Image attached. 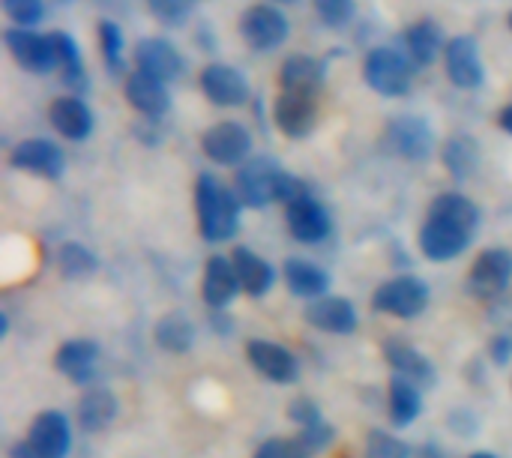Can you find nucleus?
Instances as JSON below:
<instances>
[{"label":"nucleus","instance_id":"obj_1","mask_svg":"<svg viewBox=\"0 0 512 458\" xmlns=\"http://www.w3.org/2000/svg\"><path fill=\"white\" fill-rule=\"evenodd\" d=\"M234 192L240 198L243 207H267L273 201H297L303 198L309 189L300 177L282 171L276 165V159L270 156H258L240 165L237 177H234Z\"/></svg>","mask_w":512,"mask_h":458},{"label":"nucleus","instance_id":"obj_2","mask_svg":"<svg viewBox=\"0 0 512 458\" xmlns=\"http://www.w3.org/2000/svg\"><path fill=\"white\" fill-rule=\"evenodd\" d=\"M195 213L207 243H225L240 228V198L213 174H201L195 183Z\"/></svg>","mask_w":512,"mask_h":458},{"label":"nucleus","instance_id":"obj_3","mask_svg":"<svg viewBox=\"0 0 512 458\" xmlns=\"http://www.w3.org/2000/svg\"><path fill=\"white\" fill-rule=\"evenodd\" d=\"M366 84L381 96H405L414 84V66L396 48H372L363 63Z\"/></svg>","mask_w":512,"mask_h":458},{"label":"nucleus","instance_id":"obj_4","mask_svg":"<svg viewBox=\"0 0 512 458\" xmlns=\"http://www.w3.org/2000/svg\"><path fill=\"white\" fill-rule=\"evenodd\" d=\"M372 306L384 315H393L399 321H411L417 315L426 312L429 306V285L417 276H396L390 282H384L375 297Z\"/></svg>","mask_w":512,"mask_h":458},{"label":"nucleus","instance_id":"obj_5","mask_svg":"<svg viewBox=\"0 0 512 458\" xmlns=\"http://www.w3.org/2000/svg\"><path fill=\"white\" fill-rule=\"evenodd\" d=\"M384 144L390 147V153L408 159V162H426L435 150V132L423 117H396L387 123L384 132Z\"/></svg>","mask_w":512,"mask_h":458},{"label":"nucleus","instance_id":"obj_6","mask_svg":"<svg viewBox=\"0 0 512 458\" xmlns=\"http://www.w3.org/2000/svg\"><path fill=\"white\" fill-rule=\"evenodd\" d=\"M512 285V252L510 249H486L474 261L468 273V288L480 300H495Z\"/></svg>","mask_w":512,"mask_h":458},{"label":"nucleus","instance_id":"obj_7","mask_svg":"<svg viewBox=\"0 0 512 458\" xmlns=\"http://www.w3.org/2000/svg\"><path fill=\"white\" fill-rule=\"evenodd\" d=\"M201 150L216 165H243V162H249V153H252V135L246 126L225 120L204 132Z\"/></svg>","mask_w":512,"mask_h":458},{"label":"nucleus","instance_id":"obj_8","mask_svg":"<svg viewBox=\"0 0 512 458\" xmlns=\"http://www.w3.org/2000/svg\"><path fill=\"white\" fill-rule=\"evenodd\" d=\"M9 54L15 57V63L33 75H45L51 69H57V51L51 36H39L27 27H9L3 33Z\"/></svg>","mask_w":512,"mask_h":458},{"label":"nucleus","instance_id":"obj_9","mask_svg":"<svg viewBox=\"0 0 512 458\" xmlns=\"http://www.w3.org/2000/svg\"><path fill=\"white\" fill-rule=\"evenodd\" d=\"M240 33L255 51H273L288 39V18L276 6L258 3L243 12Z\"/></svg>","mask_w":512,"mask_h":458},{"label":"nucleus","instance_id":"obj_10","mask_svg":"<svg viewBox=\"0 0 512 458\" xmlns=\"http://www.w3.org/2000/svg\"><path fill=\"white\" fill-rule=\"evenodd\" d=\"M246 357L258 375H264L273 384H294L300 378V360L294 351H288L279 342L270 339H252L246 345Z\"/></svg>","mask_w":512,"mask_h":458},{"label":"nucleus","instance_id":"obj_11","mask_svg":"<svg viewBox=\"0 0 512 458\" xmlns=\"http://www.w3.org/2000/svg\"><path fill=\"white\" fill-rule=\"evenodd\" d=\"M285 222H288V231L297 243H306V246H315V243H324L333 231V219L327 213V207L321 201H315L312 195H303L297 201L288 204L285 210Z\"/></svg>","mask_w":512,"mask_h":458},{"label":"nucleus","instance_id":"obj_12","mask_svg":"<svg viewBox=\"0 0 512 458\" xmlns=\"http://www.w3.org/2000/svg\"><path fill=\"white\" fill-rule=\"evenodd\" d=\"M9 162L18 171L36 174V177H48V180H57L66 171L63 150L54 141H48V138H27V141L15 144Z\"/></svg>","mask_w":512,"mask_h":458},{"label":"nucleus","instance_id":"obj_13","mask_svg":"<svg viewBox=\"0 0 512 458\" xmlns=\"http://www.w3.org/2000/svg\"><path fill=\"white\" fill-rule=\"evenodd\" d=\"M471 240H474V231H465V228H459L453 222H444V219H435V216H429L423 231H420L423 255L429 261H438V264L459 258L471 246Z\"/></svg>","mask_w":512,"mask_h":458},{"label":"nucleus","instance_id":"obj_14","mask_svg":"<svg viewBox=\"0 0 512 458\" xmlns=\"http://www.w3.org/2000/svg\"><path fill=\"white\" fill-rule=\"evenodd\" d=\"M39 458H66L69 447H72V429L66 414L60 411H42L27 432L24 441Z\"/></svg>","mask_w":512,"mask_h":458},{"label":"nucleus","instance_id":"obj_15","mask_svg":"<svg viewBox=\"0 0 512 458\" xmlns=\"http://www.w3.org/2000/svg\"><path fill=\"white\" fill-rule=\"evenodd\" d=\"M273 120L288 138H306L318 123V102L309 93L282 90L273 105Z\"/></svg>","mask_w":512,"mask_h":458},{"label":"nucleus","instance_id":"obj_16","mask_svg":"<svg viewBox=\"0 0 512 458\" xmlns=\"http://www.w3.org/2000/svg\"><path fill=\"white\" fill-rule=\"evenodd\" d=\"M201 90L213 105H222V108H237L249 99L246 75L225 63H210L201 72Z\"/></svg>","mask_w":512,"mask_h":458},{"label":"nucleus","instance_id":"obj_17","mask_svg":"<svg viewBox=\"0 0 512 458\" xmlns=\"http://www.w3.org/2000/svg\"><path fill=\"white\" fill-rule=\"evenodd\" d=\"M444 63H447V75L456 87L474 90L483 84V60H480V48L471 36L450 39L444 48Z\"/></svg>","mask_w":512,"mask_h":458},{"label":"nucleus","instance_id":"obj_18","mask_svg":"<svg viewBox=\"0 0 512 458\" xmlns=\"http://www.w3.org/2000/svg\"><path fill=\"white\" fill-rule=\"evenodd\" d=\"M240 291V279L234 270V261L225 255H213L204 264V276H201V297L210 309L222 312L225 306H231V300Z\"/></svg>","mask_w":512,"mask_h":458},{"label":"nucleus","instance_id":"obj_19","mask_svg":"<svg viewBox=\"0 0 512 458\" xmlns=\"http://www.w3.org/2000/svg\"><path fill=\"white\" fill-rule=\"evenodd\" d=\"M306 321L321 330V333H330V336H351L360 324L357 318V309L348 297H321V300H312L309 309H306Z\"/></svg>","mask_w":512,"mask_h":458},{"label":"nucleus","instance_id":"obj_20","mask_svg":"<svg viewBox=\"0 0 512 458\" xmlns=\"http://www.w3.org/2000/svg\"><path fill=\"white\" fill-rule=\"evenodd\" d=\"M123 93H126V102L147 120H159L165 111H168V90H165V81L135 69L126 75V84H123Z\"/></svg>","mask_w":512,"mask_h":458},{"label":"nucleus","instance_id":"obj_21","mask_svg":"<svg viewBox=\"0 0 512 458\" xmlns=\"http://www.w3.org/2000/svg\"><path fill=\"white\" fill-rule=\"evenodd\" d=\"M48 120H51L54 132L69 141H84L93 132V111L78 96H57L48 105Z\"/></svg>","mask_w":512,"mask_h":458},{"label":"nucleus","instance_id":"obj_22","mask_svg":"<svg viewBox=\"0 0 512 458\" xmlns=\"http://www.w3.org/2000/svg\"><path fill=\"white\" fill-rule=\"evenodd\" d=\"M135 63L159 81H174L183 75V54L165 39H141L135 45Z\"/></svg>","mask_w":512,"mask_h":458},{"label":"nucleus","instance_id":"obj_23","mask_svg":"<svg viewBox=\"0 0 512 458\" xmlns=\"http://www.w3.org/2000/svg\"><path fill=\"white\" fill-rule=\"evenodd\" d=\"M96 366H99V345L90 339H72L60 345L54 354V369L72 384H87L96 375Z\"/></svg>","mask_w":512,"mask_h":458},{"label":"nucleus","instance_id":"obj_24","mask_svg":"<svg viewBox=\"0 0 512 458\" xmlns=\"http://www.w3.org/2000/svg\"><path fill=\"white\" fill-rule=\"evenodd\" d=\"M231 261H234V270H237V279H240V291L249 294V297H264L273 291L276 285V270L270 261H264L258 252H252L249 246H237L231 252Z\"/></svg>","mask_w":512,"mask_h":458},{"label":"nucleus","instance_id":"obj_25","mask_svg":"<svg viewBox=\"0 0 512 458\" xmlns=\"http://www.w3.org/2000/svg\"><path fill=\"white\" fill-rule=\"evenodd\" d=\"M384 357L390 363V369L414 384H432L435 381V366L408 342L402 339H387L384 342Z\"/></svg>","mask_w":512,"mask_h":458},{"label":"nucleus","instance_id":"obj_26","mask_svg":"<svg viewBox=\"0 0 512 458\" xmlns=\"http://www.w3.org/2000/svg\"><path fill=\"white\" fill-rule=\"evenodd\" d=\"M279 81H282V90L315 96L324 84V66H321V60H315L309 54H291L279 69Z\"/></svg>","mask_w":512,"mask_h":458},{"label":"nucleus","instance_id":"obj_27","mask_svg":"<svg viewBox=\"0 0 512 458\" xmlns=\"http://www.w3.org/2000/svg\"><path fill=\"white\" fill-rule=\"evenodd\" d=\"M285 282H288L291 294H297L303 300H321V297H327V288H330L327 270H321L318 264H312L306 258L285 261Z\"/></svg>","mask_w":512,"mask_h":458},{"label":"nucleus","instance_id":"obj_28","mask_svg":"<svg viewBox=\"0 0 512 458\" xmlns=\"http://www.w3.org/2000/svg\"><path fill=\"white\" fill-rule=\"evenodd\" d=\"M387 414H390V423L405 429L411 426L420 414H423V396H420V387L402 375H396L387 387Z\"/></svg>","mask_w":512,"mask_h":458},{"label":"nucleus","instance_id":"obj_29","mask_svg":"<svg viewBox=\"0 0 512 458\" xmlns=\"http://www.w3.org/2000/svg\"><path fill=\"white\" fill-rule=\"evenodd\" d=\"M75 417H78V426L84 432H102L117 417V396L105 387H93L81 396Z\"/></svg>","mask_w":512,"mask_h":458},{"label":"nucleus","instance_id":"obj_30","mask_svg":"<svg viewBox=\"0 0 512 458\" xmlns=\"http://www.w3.org/2000/svg\"><path fill=\"white\" fill-rule=\"evenodd\" d=\"M405 48H408V57L414 66H429L441 54V48H447V45H444L441 27L435 21L423 18L405 30Z\"/></svg>","mask_w":512,"mask_h":458},{"label":"nucleus","instance_id":"obj_31","mask_svg":"<svg viewBox=\"0 0 512 458\" xmlns=\"http://www.w3.org/2000/svg\"><path fill=\"white\" fill-rule=\"evenodd\" d=\"M429 216L444 219V222H453V225H459L465 231H477V225H480L477 204L468 195H462V192H444V195H438L429 204Z\"/></svg>","mask_w":512,"mask_h":458},{"label":"nucleus","instance_id":"obj_32","mask_svg":"<svg viewBox=\"0 0 512 458\" xmlns=\"http://www.w3.org/2000/svg\"><path fill=\"white\" fill-rule=\"evenodd\" d=\"M153 339L162 351L168 354H186L195 342V327L186 315L180 312H171L165 318H159L156 330H153Z\"/></svg>","mask_w":512,"mask_h":458},{"label":"nucleus","instance_id":"obj_33","mask_svg":"<svg viewBox=\"0 0 512 458\" xmlns=\"http://www.w3.org/2000/svg\"><path fill=\"white\" fill-rule=\"evenodd\" d=\"M51 42H54V51H57V66L63 69V81L72 87V90H81L87 84L84 78V57L75 45V39L66 33V30H54L48 33Z\"/></svg>","mask_w":512,"mask_h":458},{"label":"nucleus","instance_id":"obj_34","mask_svg":"<svg viewBox=\"0 0 512 458\" xmlns=\"http://www.w3.org/2000/svg\"><path fill=\"white\" fill-rule=\"evenodd\" d=\"M441 159H444V168L456 177V180H468L480 162V150L474 144L471 135H456L444 144L441 150Z\"/></svg>","mask_w":512,"mask_h":458},{"label":"nucleus","instance_id":"obj_35","mask_svg":"<svg viewBox=\"0 0 512 458\" xmlns=\"http://www.w3.org/2000/svg\"><path fill=\"white\" fill-rule=\"evenodd\" d=\"M99 267L96 255L84 243H63L57 249V270L63 279H87Z\"/></svg>","mask_w":512,"mask_h":458},{"label":"nucleus","instance_id":"obj_36","mask_svg":"<svg viewBox=\"0 0 512 458\" xmlns=\"http://www.w3.org/2000/svg\"><path fill=\"white\" fill-rule=\"evenodd\" d=\"M366 458H411V450L396 435L375 429L366 438Z\"/></svg>","mask_w":512,"mask_h":458},{"label":"nucleus","instance_id":"obj_37","mask_svg":"<svg viewBox=\"0 0 512 458\" xmlns=\"http://www.w3.org/2000/svg\"><path fill=\"white\" fill-rule=\"evenodd\" d=\"M315 12L327 27H345L351 24L357 6L354 0H315Z\"/></svg>","mask_w":512,"mask_h":458},{"label":"nucleus","instance_id":"obj_38","mask_svg":"<svg viewBox=\"0 0 512 458\" xmlns=\"http://www.w3.org/2000/svg\"><path fill=\"white\" fill-rule=\"evenodd\" d=\"M333 438H336V429L327 423V420H318L315 426H306V429H300V435H297V441H300V447L312 456V453H324L330 444H333Z\"/></svg>","mask_w":512,"mask_h":458},{"label":"nucleus","instance_id":"obj_39","mask_svg":"<svg viewBox=\"0 0 512 458\" xmlns=\"http://www.w3.org/2000/svg\"><path fill=\"white\" fill-rule=\"evenodd\" d=\"M0 3H3L6 18L15 21V27H33L45 12L42 0H0Z\"/></svg>","mask_w":512,"mask_h":458},{"label":"nucleus","instance_id":"obj_40","mask_svg":"<svg viewBox=\"0 0 512 458\" xmlns=\"http://www.w3.org/2000/svg\"><path fill=\"white\" fill-rule=\"evenodd\" d=\"M99 42H102V57L111 69L123 66L120 54H123V30L114 21H102L99 24Z\"/></svg>","mask_w":512,"mask_h":458},{"label":"nucleus","instance_id":"obj_41","mask_svg":"<svg viewBox=\"0 0 512 458\" xmlns=\"http://www.w3.org/2000/svg\"><path fill=\"white\" fill-rule=\"evenodd\" d=\"M192 9H195V0H150V12L162 24H174V27L183 24Z\"/></svg>","mask_w":512,"mask_h":458},{"label":"nucleus","instance_id":"obj_42","mask_svg":"<svg viewBox=\"0 0 512 458\" xmlns=\"http://www.w3.org/2000/svg\"><path fill=\"white\" fill-rule=\"evenodd\" d=\"M255 458H309V453L300 447V441H285V438H270L264 441L258 450H255Z\"/></svg>","mask_w":512,"mask_h":458},{"label":"nucleus","instance_id":"obj_43","mask_svg":"<svg viewBox=\"0 0 512 458\" xmlns=\"http://www.w3.org/2000/svg\"><path fill=\"white\" fill-rule=\"evenodd\" d=\"M288 420L297 423L300 429H306V426H315L324 417H321V408L312 399H294L291 408H288Z\"/></svg>","mask_w":512,"mask_h":458},{"label":"nucleus","instance_id":"obj_44","mask_svg":"<svg viewBox=\"0 0 512 458\" xmlns=\"http://www.w3.org/2000/svg\"><path fill=\"white\" fill-rule=\"evenodd\" d=\"M489 354H492V360H495L498 366L510 363L512 336H495V339H492V348H489Z\"/></svg>","mask_w":512,"mask_h":458},{"label":"nucleus","instance_id":"obj_45","mask_svg":"<svg viewBox=\"0 0 512 458\" xmlns=\"http://www.w3.org/2000/svg\"><path fill=\"white\" fill-rule=\"evenodd\" d=\"M9 458H39V456H36V453L21 441V444H15V447L9 450Z\"/></svg>","mask_w":512,"mask_h":458},{"label":"nucleus","instance_id":"obj_46","mask_svg":"<svg viewBox=\"0 0 512 458\" xmlns=\"http://www.w3.org/2000/svg\"><path fill=\"white\" fill-rule=\"evenodd\" d=\"M498 123H501V129H504V132H510L512 135V105L501 108V117H498Z\"/></svg>","mask_w":512,"mask_h":458},{"label":"nucleus","instance_id":"obj_47","mask_svg":"<svg viewBox=\"0 0 512 458\" xmlns=\"http://www.w3.org/2000/svg\"><path fill=\"white\" fill-rule=\"evenodd\" d=\"M471 458H498V456H492V453H474Z\"/></svg>","mask_w":512,"mask_h":458},{"label":"nucleus","instance_id":"obj_48","mask_svg":"<svg viewBox=\"0 0 512 458\" xmlns=\"http://www.w3.org/2000/svg\"><path fill=\"white\" fill-rule=\"evenodd\" d=\"M279 3H294V0H279Z\"/></svg>","mask_w":512,"mask_h":458},{"label":"nucleus","instance_id":"obj_49","mask_svg":"<svg viewBox=\"0 0 512 458\" xmlns=\"http://www.w3.org/2000/svg\"><path fill=\"white\" fill-rule=\"evenodd\" d=\"M510 30H512V15H510Z\"/></svg>","mask_w":512,"mask_h":458},{"label":"nucleus","instance_id":"obj_50","mask_svg":"<svg viewBox=\"0 0 512 458\" xmlns=\"http://www.w3.org/2000/svg\"><path fill=\"white\" fill-rule=\"evenodd\" d=\"M63 3H66V0H63Z\"/></svg>","mask_w":512,"mask_h":458}]
</instances>
